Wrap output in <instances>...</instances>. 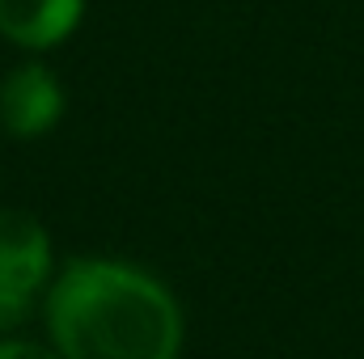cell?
I'll use <instances>...</instances> for the list:
<instances>
[{
    "label": "cell",
    "instance_id": "7a4b0ae2",
    "mask_svg": "<svg viewBox=\"0 0 364 359\" xmlns=\"http://www.w3.org/2000/svg\"><path fill=\"white\" fill-rule=\"evenodd\" d=\"M64 85L47 64H17L0 81V127L13 140H38L64 118Z\"/></svg>",
    "mask_w": 364,
    "mask_h": 359
},
{
    "label": "cell",
    "instance_id": "3957f363",
    "mask_svg": "<svg viewBox=\"0 0 364 359\" xmlns=\"http://www.w3.org/2000/svg\"><path fill=\"white\" fill-rule=\"evenodd\" d=\"M55 254H51V237L47 228L17 207H0V283L34 296L38 287L51 283Z\"/></svg>",
    "mask_w": 364,
    "mask_h": 359
},
{
    "label": "cell",
    "instance_id": "277c9868",
    "mask_svg": "<svg viewBox=\"0 0 364 359\" xmlns=\"http://www.w3.org/2000/svg\"><path fill=\"white\" fill-rule=\"evenodd\" d=\"M85 0H0V38L26 51H51L73 38Z\"/></svg>",
    "mask_w": 364,
    "mask_h": 359
},
{
    "label": "cell",
    "instance_id": "8992f818",
    "mask_svg": "<svg viewBox=\"0 0 364 359\" xmlns=\"http://www.w3.org/2000/svg\"><path fill=\"white\" fill-rule=\"evenodd\" d=\"M0 359H64L55 347H38V343H0Z\"/></svg>",
    "mask_w": 364,
    "mask_h": 359
},
{
    "label": "cell",
    "instance_id": "5b68a950",
    "mask_svg": "<svg viewBox=\"0 0 364 359\" xmlns=\"http://www.w3.org/2000/svg\"><path fill=\"white\" fill-rule=\"evenodd\" d=\"M26 317H30V296H21V292H13V287L0 283V330L21 326Z\"/></svg>",
    "mask_w": 364,
    "mask_h": 359
},
{
    "label": "cell",
    "instance_id": "6da1fadb",
    "mask_svg": "<svg viewBox=\"0 0 364 359\" xmlns=\"http://www.w3.org/2000/svg\"><path fill=\"white\" fill-rule=\"evenodd\" d=\"M47 334L64 359H178L182 309L149 270L73 258L47 287Z\"/></svg>",
    "mask_w": 364,
    "mask_h": 359
}]
</instances>
